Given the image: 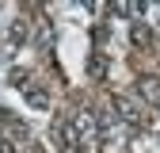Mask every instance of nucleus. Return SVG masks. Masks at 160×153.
Here are the masks:
<instances>
[{
    "label": "nucleus",
    "mask_w": 160,
    "mask_h": 153,
    "mask_svg": "<svg viewBox=\"0 0 160 153\" xmlns=\"http://www.w3.org/2000/svg\"><path fill=\"white\" fill-rule=\"evenodd\" d=\"M114 115H118L122 123H130V126H145V123H149L145 103H137L133 96H118V100H114Z\"/></svg>",
    "instance_id": "nucleus-1"
},
{
    "label": "nucleus",
    "mask_w": 160,
    "mask_h": 153,
    "mask_svg": "<svg viewBox=\"0 0 160 153\" xmlns=\"http://www.w3.org/2000/svg\"><path fill=\"white\" fill-rule=\"evenodd\" d=\"M53 142H57L61 153H80V149H84V142L76 138V130H72L69 119H57V123H53Z\"/></svg>",
    "instance_id": "nucleus-2"
},
{
    "label": "nucleus",
    "mask_w": 160,
    "mask_h": 153,
    "mask_svg": "<svg viewBox=\"0 0 160 153\" xmlns=\"http://www.w3.org/2000/svg\"><path fill=\"white\" fill-rule=\"evenodd\" d=\"M69 123H72V130H76L80 142H92V138H95V115H92V111H76Z\"/></svg>",
    "instance_id": "nucleus-3"
},
{
    "label": "nucleus",
    "mask_w": 160,
    "mask_h": 153,
    "mask_svg": "<svg viewBox=\"0 0 160 153\" xmlns=\"http://www.w3.org/2000/svg\"><path fill=\"white\" fill-rule=\"evenodd\" d=\"M137 96H141V103H160V76H141Z\"/></svg>",
    "instance_id": "nucleus-4"
},
{
    "label": "nucleus",
    "mask_w": 160,
    "mask_h": 153,
    "mask_svg": "<svg viewBox=\"0 0 160 153\" xmlns=\"http://www.w3.org/2000/svg\"><path fill=\"white\" fill-rule=\"evenodd\" d=\"M23 38H27V19L19 15V19H12V27H8V46H23Z\"/></svg>",
    "instance_id": "nucleus-5"
},
{
    "label": "nucleus",
    "mask_w": 160,
    "mask_h": 153,
    "mask_svg": "<svg viewBox=\"0 0 160 153\" xmlns=\"http://www.w3.org/2000/svg\"><path fill=\"white\" fill-rule=\"evenodd\" d=\"M88 73L95 76V81H103V76H107V57L103 54H92L88 57Z\"/></svg>",
    "instance_id": "nucleus-6"
},
{
    "label": "nucleus",
    "mask_w": 160,
    "mask_h": 153,
    "mask_svg": "<svg viewBox=\"0 0 160 153\" xmlns=\"http://www.w3.org/2000/svg\"><path fill=\"white\" fill-rule=\"evenodd\" d=\"M27 103L38 107V111H46V107H50V96H46L42 88H31V84H27Z\"/></svg>",
    "instance_id": "nucleus-7"
},
{
    "label": "nucleus",
    "mask_w": 160,
    "mask_h": 153,
    "mask_svg": "<svg viewBox=\"0 0 160 153\" xmlns=\"http://www.w3.org/2000/svg\"><path fill=\"white\" fill-rule=\"evenodd\" d=\"M149 42H152V31H149L145 23H137V27H133V46H149Z\"/></svg>",
    "instance_id": "nucleus-8"
}]
</instances>
